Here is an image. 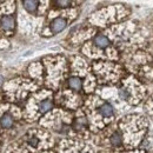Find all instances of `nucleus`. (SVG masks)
Returning a JSON list of instances; mask_svg holds the SVG:
<instances>
[{"mask_svg":"<svg viewBox=\"0 0 153 153\" xmlns=\"http://www.w3.org/2000/svg\"><path fill=\"white\" fill-rule=\"evenodd\" d=\"M120 126L124 133V140L126 145L130 147H137L143 141L144 135L147 132L149 123L144 117L130 115L121 121Z\"/></svg>","mask_w":153,"mask_h":153,"instance_id":"f257e3e1","label":"nucleus"},{"mask_svg":"<svg viewBox=\"0 0 153 153\" xmlns=\"http://www.w3.org/2000/svg\"><path fill=\"white\" fill-rule=\"evenodd\" d=\"M144 87L143 85L133 76H128L119 90V94L123 99L127 100L130 104L137 105L141 101L144 97Z\"/></svg>","mask_w":153,"mask_h":153,"instance_id":"f03ea898","label":"nucleus"},{"mask_svg":"<svg viewBox=\"0 0 153 153\" xmlns=\"http://www.w3.org/2000/svg\"><path fill=\"white\" fill-rule=\"evenodd\" d=\"M66 26H67V22H66V20L64 19V18H57V19L53 20L52 24H51V31L53 33H59Z\"/></svg>","mask_w":153,"mask_h":153,"instance_id":"7ed1b4c3","label":"nucleus"},{"mask_svg":"<svg viewBox=\"0 0 153 153\" xmlns=\"http://www.w3.org/2000/svg\"><path fill=\"white\" fill-rule=\"evenodd\" d=\"M99 113L102 115L104 118H112L113 117V107L108 102H104L99 108Z\"/></svg>","mask_w":153,"mask_h":153,"instance_id":"20e7f679","label":"nucleus"},{"mask_svg":"<svg viewBox=\"0 0 153 153\" xmlns=\"http://www.w3.org/2000/svg\"><path fill=\"white\" fill-rule=\"evenodd\" d=\"M14 25H16L14 19H13V17H11V16H6V17H4V18L1 19V27H2L5 31H12V30L14 28Z\"/></svg>","mask_w":153,"mask_h":153,"instance_id":"39448f33","label":"nucleus"},{"mask_svg":"<svg viewBox=\"0 0 153 153\" xmlns=\"http://www.w3.org/2000/svg\"><path fill=\"white\" fill-rule=\"evenodd\" d=\"M38 6H39L38 0H24V7L30 13H34L37 11Z\"/></svg>","mask_w":153,"mask_h":153,"instance_id":"423d86ee","label":"nucleus"},{"mask_svg":"<svg viewBox=\"0 0 153 153\" xmlns=\"http://www.w3.org/2000/svg\"><path fill=\"white\" fill-rule=\"evenodd\" d=\"M0 125L4 128H10L13 125V118L10 113H5L0 119Z\"/></svg>","mask_w":153,"mask_h":153,"instance_id":"0eeeda50","label":"nucleus"},{"mask_svg":"<svg viewBox=\"0 0 153 153\" xmlns=\"http://www.w3.org/2000/svg\"><path fill=\"white\" fill-rule=\"evenodd\" d=\"M52 106H53L52 100H51V99H45V100H42V101L39 104L38 110L40 113H46V112H48V111L52 108Z\"/></svg>","mask_w":153,"mask_h":153,"instance_id":"6e6552de","label":"nucleus"},{"mask_svg":"<svg viewBox=\"0 0 153 153\" xmlns=\"http://www.w3.org/2000/svg\"><path fill=\"white\" fill-rule=\"evenodd\" d=\"M94 45L99 48H106L110 45V40L105 36H97L94 38Z\"/></svg>","mask_w":153,"mask_h":153,"instance_id":"1a4fd4ad","label":"nucleus"},{"mask_svg":"<svg viewBox=\"0 0 153 153\" xmlns=\"http://www.w3.org/2000/svg\"><path fill=\"white\" fill-rule=\"evenodd\" d=\"M68 86H70L72 90H74V91H80V90H81V86H82V82H81L80 78H78V76H72V78H70V80H68Z\"/></svg>","mask_w":153,"mask_h":153,"instance_id":"9d476101","label":"nucleus"},{"mask_svg":"<svg viewBox=\"0 0 153 153\" xmlns=\"http://www.w3.org/2000/svg\"><path fill=\"white\" fill-rule=\"evenodd\" d=\"M123 140H124V138L121 137V134L119 133V132H114V133L111 135V138H110V141H111L112 146H114V147L121 146Z\"/></svg>","mask_w":153,"mask_h":153,"instance_id":"9b49d317","label":"nucleus"},{"mask_svg":"<svg viewBox=\"0 0 153 153\" xmlns=\"http://www.w3.org/2000/svg\"><path fill=\"white\" fill-rule=\"evenodd\" d=\"M26 140H27V144H28L31 147H34V149H36V147H39V145H40L39 138L37 135H34V134H32V133L27 134Z\"/></svg>","mask_w":153,"mask_h":153,"instance_id":"f8f14e48","label":"nucleus"},{"mask_svg":"<svg viewBox=\"0 0 153 153\" xmlns=\"http://www.w3.org/2000/svg\"><path fill=\"white\" fill-rule=\"evenodd\" d=\"M87 125H88V123L85 118H78L76 120L74 126H76V130H84V128H87Z\"/></svg>","mask_w":153,"mask_h":153,"instance_id":"ddd939ff","label":"nucleus"},{"mask_svg":"<svg viewBox=\"0 0 153 153\" xmlns=\"http://www.w3.org/2000/svg\"><path fill=\"white\" fill-rule=\"evenodd\" d=\"M71 2H72V0H57L58 6H60V7H67L71 5Z\"/></svg>","mask_w":153,"mask_h":153,"instance_id":"4468645a","label":"nucleus"}]
</instances>
